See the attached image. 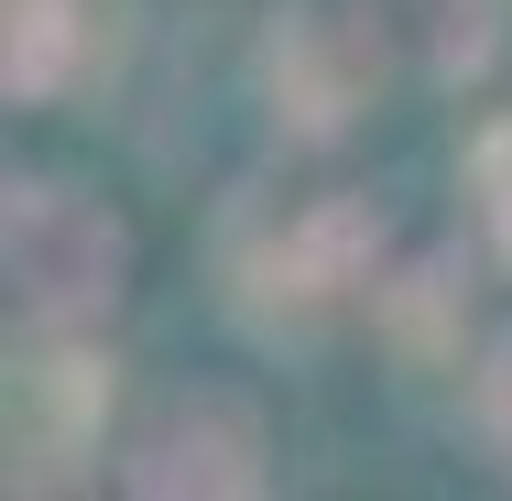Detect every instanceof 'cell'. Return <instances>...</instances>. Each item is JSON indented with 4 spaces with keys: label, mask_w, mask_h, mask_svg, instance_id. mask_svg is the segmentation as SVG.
Masks as SVG:
<instances>
[{
    "label": "cell",
    "mask_w": 512,
    "mask_h": 501,
    "mask_svg": "<svg viewBox=\"0 0 512 501\" xmlns=\"http://www.w3.org/2000/svg\"><path fill=\"white\" fill-rule=\"evenodd\" d=\"M99 0H11V44H0V77H11V99H66L88 66H99Z\"/></svg>",
    "instance_id": "cell-6"
},
{
    "label": "cell",
    "mask_w": 512,
    "mask_h": 501,
    "mask_svg": "<svg viewBox=\"0 0 512 501\" xmlns=\"http://www.w3.org/2000/svg\"><path fill=\"white\" fill-rule=\"evenodd\" d=\"M371 251H382L371 207L327 197V207H306L295 229H273V251L240 262V284H251V305H262V327H316L327 305H349L360 284H371Z\"/></svg>",
    "instance_id": "cell-2"
},
{
    "label": "cell",
    "mask_w": 512,
    "mask_h": 501,
    "mask_svg": "<svg viewBox=\"0 0 512 501\" xmlns=\"http://www.w3.org/2000/svg\"><path fill=\"white\" fill-rule=\"evenodd\" d=\"M120 480L164 491V501L175 491H262V425L229 393H175V403H153V425L131 436Z\"/></svg>",
    "instance_id": "cell-3"
},
{
    "label": "cell",
    "mask_w": 512,
    "mask_h": 501,
    "mask_svg": "<svg viewBox=\"0 0 512 501\" xmlns=\"http://www.w3.org/2000/svg\"><path fill=\"white\" fill-rule=\"evenodd\" d=\"M469 186H480V218H491V240H502V262H512V120H491V131H480Z\"/></svg>",
    "instance_id": "cell-7"
},
{
    "label": "cell",
    "mask_w": 512,
    "mask_h": 501,
    "mask_svg": "<svg viewBox=\"0 0 512 501\" xmlns=\"http://www.w3.org/2000/svg\"><path fill=\"white\" fill-rule=\"evenodd\" d=\"M502 22H512V0H349L360 55L404 66V77H425V88L480 77V66L502 55Z\"/></svg>",
    "instance_id": "cell-4"
},
{
    "label": "cell",
    "mask_w": 512,
    "mask_h": 501,
    "mask_svg": "<svg viewBox=\"0 0 512 501\" xmlns=\"http://www.w3.org/2000/svg\"><path fill=\"white\" fill-rule=\"evenodd\" d=\"M99 360H77V349H55V360H11V480H66L88 447H99Z\"/></svg>",
    "instance_id": "cell-5"
},
{
    "label": "cell",
    "mask_w": 512,
    "mask_h": 501,
    "mask_svg": "<svg viewBox=\"0 0 512 501\" xmlns=\"http://www.w3.org/2000/svg\"><path fill=\"white\" fill-rule=\"evenodd\" d=\"M491 414H502V436H512V349L491 360Z\"/></svg>",
    "instance_id": "cell-8"
},
{
    "label": "cell",
    "mask_w": 512,
    "mask_h": 501,
    "mask_svg": "<svg viewBox=\"0 0 512 501\" xmlns=\"http://www.w3.org/2000/svg\"><path fill=\"white\" fill-rule=\"evenodd\" d=\"M0 262H11V305L44 327V338H77L88 316L120 305V273H131V240L99 197L77 186H11L0 207Z\"/></svg>",
    "instance_id": "cell-1"
}]
</instances>
